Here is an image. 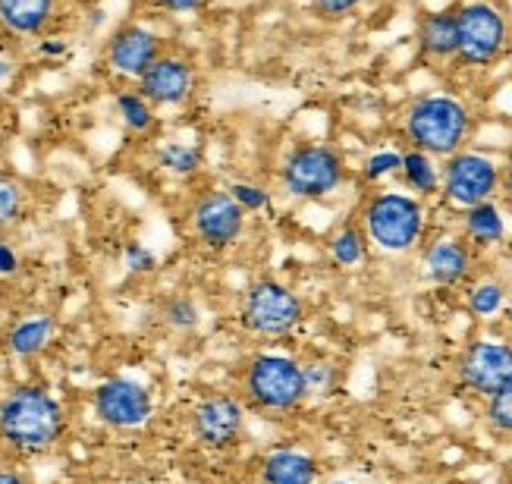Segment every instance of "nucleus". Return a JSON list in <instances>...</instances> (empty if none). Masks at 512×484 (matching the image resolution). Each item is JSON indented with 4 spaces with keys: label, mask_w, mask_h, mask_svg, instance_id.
<instances>
[{
    "label": "nucleus",
    "mask_w": 512,
    "mask_h": 484,
    "mask_svg": "<svg viewBox=\"0 0 512 484\" xmlns=\"http://www.w3.org/2000/svg\"><path fill=\"white\" fill-rule=\"evenodd\" d=\"M70 415L41 384H13L0 396V450L13 459L48 456L66 434Z\"/></svg>",
    "instance_id": "f257e3e1"
},
{
    "label": "nucleus",
    "mask_w": 512,
    "mask_h": 484,
    "mask_svg": "<svg viewBox=\"0 0 512 484\" xmlns=\"http://www.w3.org/2000/svg\"><path fill=\"white\" fill-rule=\"evenodd\" d=\"M399 132H403L406 148L447 161L456 151L469 148V139L475 132V114L469 101H462L453 92H421L403 107Z\"/></svg>",
    "instance_id": "f03ea898"
},
{
    "label": "nucleus",
    "mask_w": 512,
    "mask_h": 484,
    "mask_svg": "<svg viewBox=\"0 0 512 484\" xmlns=\"http://www.w3.org/2000/svg\"><path fill=\"white\" fill-rule=\"evenodd\" d=\"M355 220L362 224L371 249L384 255H412L425 246L428 236V205L403 189L371 192Z\"/></svg>",
    "instance_id": "7ed1b4c3"
},
{
    "label": "nucleus",
    "mask_w": 512,
    "mask_h": 484,
    "mask_svg": "<svg viewBox=\"0 0 512 484\" xmlns=\"http://www.w3.org/2000/svg\"><path fill=\"white\" fill-rule=\"evenodd\" d=\"M239 396L246 409L258 415H293L305 406L308 387L302 374V359L293 352L261 349L239 374Z\"/></svg>",
    "instance_id": "20e7f679"
},
{
    "label": "nucleus",
    "mask_w": 512,
    "mask_h": 484,
    "mask_svg": "<svg viewBox=\"0 0 512 484\" xmlns=\"http://www.w3.org/2000/svg\"><path fill=\"white\" fill-rule=\"evenodd\" d=\"M462 70H491L512 48V19L497 0H462L456 7Z\"/></svg>",
    "instance_id": "39448f33"
},
{
    "label": "nucleus",
    "mask_w": 512,
    "mask_h": 484,
    "mask_svg": "<svg viewBox=\"0 0 512 484\" xmlns=\"http://www.w3.org/2000/svg\"><path fill=\"white\" fill-rule=\"evenodd\" d=\"M349 176L346 158L330 142H299L286 151L277 167V186L283 195L299 202H321L333 195Z\"/></svg>",
    "instance_id": "423d86ee"
},
{
    "label": "nucleus",
    "mask_w": 512,
    "mask_h": 484,
    "mask_svg": "<svg viewBox=\"0 0 512 484\" xmlns=\"http://www.w3.org/2000/svg\"><path fill=\"white\" fill-rule=\"evenodd\" d=\"M305 321V299L277 277H258L242 293L239 324L258 340L289 337Z\"/></svg>",
    "instance_id": "0eeeda50"
},
{
    "label": "nucleus",
    "mask_w": 512,
    "mask_h": 484,
    "mask_svg": "<svg viewBox=\"0 0 512 484\" xmlns=\"http://www.w3.org/2000/svg\"><path fill=\"white\" fill-rule=\"evenodd\" d=\"M186 220L198 246L208 252H227L242 239V233H246L249 214L242 211V205L230 195V189L208 186L202 192H195L186 211Z\"/></svg>",
    "instance_id": "6e6552de"
},
{
    "label": "nucleus",
    "mask_w": 512,
    "mask_h": 484,
    "mask_svg": "<svg viewBox=\"0 0 512 484\" xmlns=\"http://www.w3.org/2000/svg\"><path fill=\"white\" fill-rule=\"evenodd\" d=\"M500 173L503 164H497L491 154L462 148L453 158L440 161V195L459 211L475 208L481 202H494L500 195Z\"/></svg>",
    "instance_id": "1a4fd4ad"
},
{
    "label": "nucleus",
    "mask_w": 512,
    "mask_h": 484,
    "mask_svg": "<svg viewBox=\"0 0 512 484\" xmlns=\"http://www.w3.org/2000/svg\"><path fill=\"white\" fill-rule=\"evenodd\" d=\"M456 384L484 403L506 381H512V340L506 337H475L453 362Z\"/></svg>",
    "instance_id": "9d476101"
},
{
    "label": "nucleus",
    "mask_w": 512,
    "mask_h": 484,
    "mask_svg": "<svg viewBox=\"0 0 512 484\" xmlns=\"http://www.w3.org/2000/svg\"><path fill=\"white\" fill-rule=\"evenodd\" d=\"M246 403L239 393H208L189 412V431L198 447L211 453L233 450L246 431Z\"/></svg>",
    "instance_id": "9b49d317"
},
{
    "label": "nucleus",
    "mask_w": 512,
    "mask_h": 484,
    "mask_svg": "<svg viewBox=\"0 0 512 484\" xmlns=\"http://www.w3.org/2000/svg\"><path fill=\"white\" fill-rule=\"evenodd\" d=\"M92 409L101 425L114 428V431H139L151 422L154 415V396L151 390L136 381L117 374V378H107L95 387L92 393Z\"/></svg>",
    "instance_id": "f8f14e48"
},
{
    "label": "nucleus",
    "mask_w": 512,
    "mask_h": 484,
    "mask_svg": "<svg viewBox=\"0 0 512 484\" xmlns=\"http://www.w3.org/2000/svg\"><path fill=\"white\" fill-rule=\"evenodd\" d=\"M418 252L421 277L431 286H440V290H459V286L475 277L478 252L469 246V239L462 233H440L428 239Z\"/></svg>",
    "instance_id": "ddd939ff"
},
{
    "label": "nucleus",
    "mask_w": 512,
    "mask_h": 484,
    "mask_svg": "<svg viewBox=\"0 0 512 484\" xmlns=\"http://www.w3.org/2000/svg\"><path fill=\"white\" fill-rule=\"evenodd\" d=\"M136 88L154 107H183L198 88V70L189 57L176 51H164L148 66L145 76L136 82Z\"/></svg>",
    "instance_id": "4468645a"
},
{
    "label": "nucleus",
    "mask_w": 512,
    "mask_h": 484,
    "mask_svg": "<svg viewBox=\"0 0 512 484\" xmlns=\"http://www.w3.org/2000/svg\"><path fill=\"white\" fill-rule=\"evenodd\" d=\"M164 51H167V41L158 32H151L148 26H139V22H129V26H120L104 44V63L117 76L139 82L148 66Z\"/></svg>",
    "instance_id": "2eb2a0df"
},
{
    "label": "nucleus",
    "mask_w": 512,
    "mask_h": 484,
    "mask_svg": "<svg viewBox=\"0 0 512 484\" xmlns=\"http://www.w3.org/2000/svg\"><path fill=\"white\" fill-rule=\"evenodd\" d=\"M321 462L299 447H274L258 459V484H318Z\"/></svg>",
    "instance_id": "dca6fc26"
},
{
    "label": "nucleus",
    "mask_w": 512,
    "mask_h": 484,
    "mask_svg": "<svg viewBox=\"0 0 512 484\" xmlns=\"http://www.w3.org/2000/svg\"><path fill=\"white\" fill-rule=\"evenodd\" d=\"M415 41H418V54L428 63H456V51H459L456 7L431 10L421 16L415 26Z\"/></svg>",
    "instance_id": "f3484780"
},
{
    "label": "nucleus",
    "mask_w": 512,
    "mask_h": 484,
    "mask_svg": "<svg viewBox=\"0 0 512 484\" xmlns=\"http://www.w3.org/2000/svg\"><path fill=\"white\" fill-rule=\"evenodd\" d=\"M57 0H0V32L10 38H41L51 29Z\"/></svg>",
    "instance_id": "a211bd4d"
},
{
    "label": "nucleus",
    "mask_w": 512,
    "mask_h": 484,
    "mask_svg": "<svg viewBox=\"0 0 512 484\" xmlns=\"http://www.w3.org/2000/svg\"><path fill=\"white\" fill-rule=\"evenodd\" d=\"M54 330L57 321L48 312H32V315H22L13 324H7V334H4V346L13 359H38L44 349L51 346L54 340Z\"/></svg>",
    "instance_id": "6ab92c4d"
},
{
    "label": "nucleus",
    "mask_w": 512,
    "mask_h": 484,
    "mask_svg": "<svg viewBox=\"0 0 512 484\" xmlns=\"http://www.w3.org/2000/svg\"><path fill=\"white\" fill-rule=\"evenodd\" d=\"M459 233L469 239V246L475 252H484V249H494L506 239L509 233V224H506V214L503 208L494 202H481L475 208H465L462 211V220H459Z\"/></svg>",
    "instance_id": "aec40b11"
},
{
    "label": "nucleus",
    "mask_w": 512,
    "mask_h": 484,
    "mask_svg": "<svg viewBox=\"0 0 512 484\" xmlns=\"http://www.w3.org/2000/svg\"><path fill=\"white\" fill-rule=\"evenodd\" d=\"M368 252H371V242L359 220H346V224H340L327 239V258L333 268H340V271L362 268L368 261Z\"/></svg>",
    "instance_id": "412c9836"
},
{
    "label": "nucleus",
    "mask_w": 512,
    "mask_h": 484,
    "mask_svg": "<svg viewBox=\"0 0 512 484\" xmlns=\"http://www.w3.org/2000/svg\"><path fill=\"white\" fill-rule=\"evenodd\" d=\"M399 180H403L406 192L418 198H434L440 195V161L425 151L403 148V167H399Z\"/></svg>",
    "instance_id": "4be33fe9"
},
{
    "label": "nucleus",
    "mask_w": 512,
    "mask_h": 484,
    "mask_svg": "<svg viewBox=\"0 0 512 484\" xmlns=\"http://www.w3.org/2000/svg\"><path fill=\"white\" fill-rule=\"evenodd\" d=\"M509 299V286L500 277H472L465 283V312L478 321L497 318Z\"/></svg>",
    "instance_id": "5701e85b"
},
{
    "label": "nucleus",
    "mask_w": 512,
    "mask_h": 484,
    "mask_svg": "<svg viewBox=\"0 0 512 484\" xmlns=\"http://www.w3.org/2000/svg\"><path fill=\"white\" fill-rule=\"evenodd\" d=\"M117 117L123 120V126L136 136H148V132L158 126V107H154L139 88H126V92H117L114 98Z\"/></svg>",
    "instance_id": "b1692460"
},
{
    "label": "nucleus",
    "mask_w": 512,
    "mask_h": 484,
    "mask_svg": "<svg viewBox=\"0 0 512 484\" xmlns=\"http://www.w3.org/2000/svg\"><path fill=\"white\" fill-rule=\"evenodd\" d=\"M29 208V192L22 186L19 176L0 173V233L16 227Z\"/></svg>",
    "instance_id": "393cba45"
},
{
    "label": "nucleus",
    "mask_w": 512,
    "mask_h": 484,
    "mask_svg": "<svg viewBox=\"0 0 512 484\" xmlns=\"http://www.w3.org/2000/svg\"><path fill=\"white\" fill-rule=\"evenodd\" d=\"M302 374H305L308 396H330L340 387L343 368L340 362H333L327 356H311V359H302Z\"/></svg>",
    "instance_id": "a878e982"
},
{
    "label": "nucleus",
    "mask_w": 512,
    "mask_h": 484,
    "mask_svg": "<svg viewBox=\"0 0 512 484\" xmlns=\"http://www.w3.org/2000/svg\"><path fill=\"white\" fill-rule=\"evenodd\" d=\"M158 164L170 173V176H180V180H189L198 170H202V151L195 145L186 142H164L158 148Z\"/></svg>",
    "instance_id": "bb28decb"
},
{
    "label": "nucleus",
    "mask_w": 512,
    "mask_h": 484,
    "mask_svg": "<svg viewBox=\"0 0 512 484\" xmlns=\"http://www.w3.org/2000/svg\"><path fill=\"white\" fill-rule=\"evenodd\" d=\"M481 418L491 434L512 440V381H506L497 393H491L481 406Z\"/></svg>",
    "instance_id": "cd10ccee"
},
{
    "label": "nucleus",
    "mask_w": 512,
    "mask_h": 484,
    "mask_svg": "<svg viewBox=\"0 0 512 484\" xmlns=\"http://www.w3.org/2000/svg\"><path fill=\"white\" fill-rule=\"evenodd\" d=\"M161 321L176 330V334H189V330H195L198 324H202V308H198V302L186 293H176L170 299H164L161 305Z\"/></svg>",
    "instance_id": "c85d7f7f"
},
{
    "label": "nucleus",
    "mask_w": 512,
    "mask_h": 484,
    "mask_svg": "<svg viewBox=\"0 0 512 484\" xmlns=\"http://www.w3.org/2000/svg\"><path fill=\"white\" fill-rule=\"evenodd\" d=\"M399 167H403V148H381L365 158L362 180L368 186H377V183H384L387 176H399Z\"/></svg>",
    "instance_id": "c756f323"
},
{
    "label": "nucleus",
    "mask_w": 512,
    "mask_h": 484,
    "mask_svg": "<svg viewBox=\"0 0 512 484\" xmlns=\"http://www.w3.org/2000/svg\"><path fill=\"white\" fill-rule=\"evenodd\" d=\"M227 189H230V195L242 205V211H246V214H261V211H267V208L274 205V192L267 189V186H261V183L236 180Z\"/></svg>",
    "instance_id": "7c9ffc66"
},
{
    "label": "nucleus",
    "mask_w": 512,
    "mask_h": 484,
    "mask_svg": "<svg viewBox=\"0 0 512 484\" xmlns=\"http://www.w3.org/2000/svg\"><path fill=\"white\" fill-rule=\"evenodd\" d=\"M311 4V13L318 19H327V22H340V19H349L352 13H359L368 0H308Z\"/></svg>",
    "instance_id": "2f4dec72"
},
{
    "label": "nucleus",
    "mask_w": 512,
    "mask_h": 484,
    "mask_svg": "<svg viewBox=\"0 0 512 484\" xmlns=\"http://www.w3.org/2000/svg\"><path fill=\"white\" fill-rule=\"evenodd\" d=\"M123 264L129 274H151L158 268V255H154L148 246H142V242H129L123 249Z\"/></svg>",
    "instance_id": "473e14b6"
},
{
    "label": "nucleus",
    "mask_w": 512,
    "mask_h": 484,
    "mask_svg": "<svg viewBox=\"0 0 512 484\" xmlns=\"http://www.w3.org/2000/svg\"><path fill=\"white\" fill-rule=\"evenodd\" d=\"M151 4L170 16H186V13H195L205 0H151Z\"/></svg>",
    "instance_id": "72a5a7b5"
},
{
    "label": "nucleus",
    "mask_w": 512,
    "mask_h": 484,
    "mask_svg": "<svg viewBox=\"0 0 512 484\" xmlns=\"http://www.w3.org/2000/svg\"><path fill=\"white\" fill-rule=\"evenodd\" d=\"M22 261H19V252L10 246V242H0V277H13L19 274Z\"/></svg>",
    "instance_id": "f704fd0d"
},
{
    "label": "nucleus",
    "mask_w": 512,
    "mask_h": 484,
    "mask_svg": "<svg viewBox=\"0 0 512 484\" xmlns=\"http://www.w3.org/2000/svg\"><path fill=\"white\" fill-rule=\"evenodd\" d=\"M0 484H35V481L29 478V472L13 466V462H4V466H0Z\"/></svg>",
    "instance_id": "c9c22d12"
},
{
    "label": "nucleus",
    "mask_w": 512,
    "mask_h": 484,
    "mask_svg": "<svg viewBox=\"0 0 512 484\" xmlns=\"http://www.w3.org/2000/svg\"><path fill=\"white\" fill-rule=\"evenodd\" d=\"M38 54L41 57H63L66 54V41H57V38H48L38 44Z\"/></svg>",
    "instance_id": "e433bc0d"
},
{
    "label": "nucleus",
    "mask_w": 512,
    "mask_h": 484,
    "mask_svg": "<svg viewBox=\"0 0 512 484\" xmlns=\"http://www.w3.org/2000/svg\"><path fill=\"white\" fill-rule=\"evenodd\" d=\"M500 195L506 202H512V158L503 164V173H500Z\"/></svg>",
    "instance_id": "4c0bfd02"
},
{
    "label": "nucleus",
    "mask_w": 512,
    "mask_h": 484,
    "mask_svg": "<svg viewBox=\"0 0 512 484\" xmlns=\"http://www.w3.org/2000/svg\"><path fill=\"white\" fill-rule=\"evenodd\" d=\"M13 76V60L10 57H0V82Z\"/></svg>",
    "instance_id": "58836bf2"
},
{
    "label": "nucleus",
    "mask_w": 512,
    "mask_h": 484,
    "mask_svg": "<svg viewBox=\"0 0 512 484\" xmlns=\"http://www.w3.org/2000/svg\"><path fill=\"white\" fill-rule=\"evenodd\" d=\"M4 334H7V321H4V315H0V346H4Z\"/></svg>",
    "instance_id": "ea45409f"
},
{
    "label": "nucleus",
    "mask_w": 512,
    "mask_h": 484,
    "mask_svg": "<svg viewBox=\"0 0 512 484\" xmlns=\"http://www.w3.org/2000/svg\"><path fill=\"white\" fill-rule=\"evenodd\" d=\"M327 484H352V481H343V478H337V481H327Z\"/></svg>",
    "instance_id": "a19ab883"
},
{
    "label": "nucleus",
    "mask_w": 512,
    "mask_h": 484,
    "mask_svg": "<svg viewBox=\"0 0 512 484\" xmlns=\"http://www.w3.org/2000/svg\"><path fill=\"white\" fill-rule=\"evenodd\" d=\"M195 484H205V481H195Z\"/></svg>",
    "instance_id": "79ce46f5"
}]
</instances>
